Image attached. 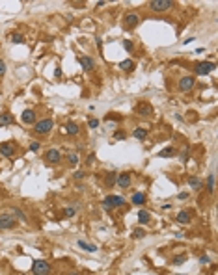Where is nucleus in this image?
I'll return each instance as SVG.
<instances>
[{"instance_id":"f257e3e1","label":"nucleus","mask_w":218,"mask_h":275,"mask_svg":"<svg viewBox=\"0 0 218 275\" xmlns=\"http://www.w3.org/2000/svg\"><path fill=\"white\" fill-rule=\"evenodd\" d=\"M172 7H174L172 0H151L149 2V9L155 11V13H164V11H168Z\"/></svg>"},{"instance_id":"f03ea898","label":"nucleus","mask_w":218,"mask_h":275,"mask_svg":"<svg viewBox=\"0 0 218 275\" xmlns=\"http://www.w3.org/2000/svg\"><path fill=\"white\" fill-rule=\"evenodd\" d=\"M35 126H34V132L35 134H49L50 130H52V126H54V121L50 119V117H47V119H41V121H35L34 123Z\"/></svg>"},{"instance_id":"7ed1b4c3","label":"nucleus","mask_w":218,"mask_h":275,"mask_svg":"<svg viewBox=\"0 0 218 275\" xmlns=\"http://www.w3.org/2000/svg\"><path fill=\"white\" fill-rule=\"evenodd\" d=\"M125 205V199L121 195H106L104 201H103V206L104 208H119Z\"/></svg>"},{"instance_id":"20e7f679","label":"nucleus","mask_w":218,"mask_h":275,"mask_svg":"<svg viewBox=\"0 0 218 275\" xmlns=\"http://www.w3.org/2000/svg\"><path fill=\"white\" fill-rule=\"evenodd\" d=\"M215 69H216V65H215L213 61H200V63H196L194 73H196V74H200V76H205V74L213 73Z\"/></svg>"},{"instance_id":"39448f33","label":"nucleus","mask_w":218,"mask_h":275,"mask_svg":"<svg viewBox=\"0 0 218 275\" xmlns=\"http://www.w3.org/2000/svg\"><path fill=\"white\" fill-rule=\"evenodd\" d=\"M32 273L34 275H49L50 273V266L47 260H34L32 264Z\"/></svg>"},{"instance_id":"423d86ee","label":"nucleus","mask_w":218,"mask_h":275,"mask_svg":"<svg viewBox=\"0 0 218 275\" xmlns=\"http://www.w3.org/2000/svg\"><path fill=\"white\" fill-rule=\"evenodd\" d=\"M15 225H17V220H15V216H11V214H0V231L13 229Z\"/></svg>"},{"instance_id":"0eeeda50","label":"nucleus","mask_w":218,"mask_h":275,"mask_svg":"<svg viewBox=\"0 0 218 275\" xmlns=\"http://www.w3.org/2000/svg\"><path fill=\"white\" fill-rule=\"evenodd\" d=\"M194 84H196V78H194V76H183V78L179 80L177 87H179V91L187 93V91H190V89L194 87Z\"/></svg>"},{"instance_id":"6e6552de","label":"nucleus","mask_w":218,"mask_h":275,"mask_svg":"<svg viewBox=\"0 0 218 275\" xmlns=\"http://www.w3.org/2000/svg\"><path fill=\"white\" fill-rule=\"evenodd\" d=\"M45 162L47 164H60L62 162V153L58 149H49L45 153Z\"/></svg>"},{"instance_id":"1a4fd4ad","label":"nucleus","mask_w":218,"mask_h":275,"mask_svg":"<svg viewBox=\"0 0 218 275\" xmlns=\"http://www.w3.org/2000/svg\"><path fill=\"white\" fill-rule=\"evenodd\" d=\"M131 180H132L131 173H129V171H123V173H119V175H118L116 184H118L119 188H129V186H131Z\"/></svg>"},{"instance_id":"9d476101","label":"nucleus","mask_w":218,"mask_h":275,"mask_svg":"<svg viewBox=\"0 0 218 275\" xmlns=\"http://www.w3.org/2000/svg\"><path fill=\"white\" fill-rule=\"evenodd\" d=\"M0 154L6 156V158H11V156L15 154V147L11 145V141H6V143L0 145Z\"/></svg>"},{"instance_id":"9b49d317","label":"nucleus","mask_w":218,"mask_h":275,"mask_svg":"<svg viewBox=\"0 0 218 275\" xmlns=\"http://www.w3.org/2000/svg\"><path fill=\"white\" fill-rule=\"evenodd\" d=\"M78 63H80L82 69H86V71H91V69L95 67V60L90 58V56H80V58H78Z\"/></svg>"},{"instance_id":"f8f14e48","label":"nucleus","mask_w":218,"mask_h":275,"mask_svg":"<svg viewBox=\"0 0 218 275\" xmlns=\"http://www.w3.org/2000/svg\"><path fill=\"white\" fill-rule=\"evenodd\" d=\"M21 121L26 123V125H34L35 123V112L34 110H24L22 115H21Z\"/></svg>"},{"instance_id":"ddd939ff","label":"nucleus","mask_w":218,"mask_h":275,"mask_svg":"<svg viewBox=\"0 0 218 275\" xmlns=\"http://www.w3.org/2000/svg\"><path fill=\"white\" fill-rule=\"evenodd\" d=\"M13 115L9 113V112H2L0 113V128H4V126H11L13 125Z\"/></svg>"},{"instance_id":"4468645a","label":"nucleus","mask_w":218,"mask_h":275,"mask_svg":"<svg viewBox=\"0 0 218 275\" xmlns=\"http://www.w3.org/2000/svg\"><path fill=\"white\" fill-rule=\"evenodd\" d=\"M138 22H140V19H138L136 13H129V15L125 17V26H127V28H136Z\"/></svg>"},{"instance_id":"2eb2a0df","label":"nucleus","mask_w":218,"mask_h":275,"mask_svg":"<svg viewBox=\"0 0 218 275\" xmlns=\"http://www.w3.org/2000/svg\"><path fill=\"white\" fill-rule=\"evenodd\" d=\"M175 220H177L181 225H188V223H190V220H192V216H190V212H188V210H181V212L175 216Z\"/></svg>"},{"instance_id":"dca6fc26","label":"nucleus","mask_w":218,"mask_h":275,"mask_svg":"<svg viewBox=\"0 0 218 275\" xmlns=\"http://www.w3.org/2000/svg\"><path fill=\"white\" fill-rule=\"evenodd\" d=\"M136 112H138L140 115H144V117H149V115L153 113V108H151L149 104L142 102V104H138V106H136Z\"/></svg>"},{"instance_id":"f3484780","label":"nucleus","mask_w":218,"mask_h":275,"mask_svg":"<svg viewBox=\"0 0 218 275\" xmlns=\"http://www.w3.org/2000/svg\"><path fill=\"white\" fill-rule=\"evenodd\" d=\"M116 180H118V173H116V171H108L106 177H104V184H106V188L116 186Z\"/></svg>"},{"instance_id":"a211bd4d","label":"nucleus","mask_w":218,"mask_h":275,"mask_svg":"<svg viewBox=\"0 0 218 275\" xmlns=\"http://www.w3.org/2000/svg\"><path fill=\"white\" fill-rule=\"evenodd\" d=\"M188 184H190L194 190H202L203 180H202V179H198V177H190V179H188Z\"/></svg>"},{"instance_id":"6ab92c4d","label":"nucleus","mask_w":218,"mask_h":275,"mask_svg":"<svg viewBox=\"0 0 218 275\" xmlns=\"http://www.w3.org/2000/svg\"><path fill=\"white\" fill-rule=\"evenodd\" d=\"M119 69H121V71H132V69H134V61H132V60H123V61L119 63Z\"/></svg>"},{"instance_id":"aec40b11","label":"nucleus","mask_w":218,"mask_h":275,"mask_svg":"<svg viewBox=\"0 0 218 275\" xmlns=\"http://www.w3.org/2000/svg\"><path fill=\"white\" fill-rule=\"evenodd\" d=\"M174 154H175V149H174V147H166V149H162V151L159 153L160 158H172Z\"/></svg>"},{"instance_id":"412c9836","label":"nucleus","mask_w":218,"mask_h":275,"mask_svg":"<svg viewBox=\"0 0 218 275\" xmlns=\"http://www.w3.org/2000/svg\"><path fill=\"white\" fill-rule=\"evenodd\" d=\"M132 203H134V205H144V203H146V193L136 192V193L132 195Z\"/></svg>"},{"instance_id":"4be33fe9","label":"nucleus","mask_w":218,"mask_h":275,"mask_svg":"<svg viewBox=\"0 0 218 275\" xmlns=\"http://www.w3.org/2000/svg\"><path fill=\"white\" fill-rule=\"evenodd\" d=\"M149 220H151V216H149V212L147 210H140L138 212V221L144 225V223H149Z\"/></svg>"},{"instance_id":"5701e85b","label":"nucleus","mask_w":218,"mask_h":275,"mask_svg":"<svg viewBox=\"0 0 218 275\" xmlns=\"http://www.w3.org/2000/svg\"><path fill=\"white\" fill-rule=\"evenodd\" d=\"M78 247H80V249H86V251H90V253H95V251H97L95 246H91V244H88V242H84V240H78Z\"/></svg>"},{"instance_id":"b1692460","label":"nucleus","mask_w":218,"mask_h":275,"mask_svg":"<svg viewBox=\"0 0 218 275\" xmlns=\"http://www.w3.org/2000/svg\"><path fill=\"white\" fill-rule=\"evenodd\" d=\"M9 214H11V216H17V220H21V221H26V216H24V212H22L21 208H17V206H13Z\"/></svg>"},{"instance_id":"393cba45","label":"nucleus","mask_w":218,"mask_h":275,"mask_svg":"<svg viewBox=\"0 0 218 275\" xmlns=\"http://www.w3.org/2000/svg\"><path fill=\"white\" fill-rule=\"evenodd\" d=\"M9 41H11V43H24L26 39H24L22 33H13V35H9Z\"/></svg>"},{"instance_id":"a878e982","label":"nucleus","mask_w":218,"mask_h":275,"mask_svg":"<svg viewBox=\"0 0 218 275\" xmlns=\"http://www.w3.org/2000/svg\"><path fill=\"white\" fill-rule=\"evenodd\" d=\"M67 132H69V134H73V136H77V134H78V125L69 121V123H67Z\"/></svg>"},{"instance_id":"bb28decb","label":"nucleus","mask_w":218,"mask_h":275,"mask_svg":"<svg viewBox=\"0 0 218 275\" xmlns=\"http://www.w3.org/2000/svg\"><path fill=\"white\" fill-rule=\"evenodd\" d=\"M146 136H147V130H146V128H136V130H134V138L146 140Z\"/></svg>"},{"instance_id":"cd10ccee","label":"nucleus","mask_w":218,"mask_h":275,"mask_svg":"<svg viewBox=\"0 0 218 275\" xmlns=\"http://www.w3.org/2000/svg\"><path fill=\"white\" fill-rule=\"evenodd\" d=\"M207 190H209V192L215 190V173H211V175L207 177Z\"/></svg>"},{"instance_id":"c85d7f7f","label":"nucleus","mask_w":218,"mask_h":275,"mask_svg":"<svg viewBox=\"0 0 218 275\" xmlns=\"http://www.w3.org/2000/svg\"><path fill=\"white\" fill-rule=\"evenodd\" d=\"M77 214V208H73V206H67V208H63V216L65 218H73Z\"/></svg>"},{"instance_id":"c756f323","label":"nucleus","mask_w":218,"mask_h":275,"mask_svg":"<svg viewBox=\"0 0 218 275\" xmlns=\"http://www.w3.org/2000/svg\"><path fill=\"white\" fill-rule=\"evenodd\" d=\"M144 236H146V231H144V229H136V231L132 233V238H134V240H140V238H144Z\"/></svg>"},{"instance_id":"7c9ffc66","label":"nucleus","mask_w":218,"mask_h":275,"mask_svg":"<svg viewBox=\"0 0 218 275\" xmlns=\"http://www.w3.org/2000/svg\"><path fill=\"white\" fill-rule=\"evenodd\" d=\"M67 160H69L71 166H77V164H78V154H75V153H73V154H67Z\"/></svg>"},{"instance_id":"2f4dec72","label":"nucleus","mask_w":218,"mask_h":275,"mask_svg":"<svg viewBox=\"0 0 218 275\" xmlns=\"http://www.w3.org/2000/svg\"><path fill=\"white\" fill-rule=\"evenodd\" d=\"M185 260H187V255H177V257H174L172 262H174V264H183Z\"/></svg>"},{"instance_id":"473e14b6","label":"nucleus","mask_w":218,"mask_h":275,"mask_svg":"<svg viewBox=\"0 0 218 275\" xmlns=\"http://www.w3.org/2000/svg\"><path fill=\"white\" fill-rule=\"evenodd\" d=\"M125 132L123 130H118V132H114V140H125Z\"/></svg>"},{"instance_id":"72a5a7b5","label":"nucleus","mask_w":218,"mask_h":275,"mask_svg":"<svg viewBox=\"0 0 218 275\" xmlns=\"http://www.w3.org/2000/svg\"><path fill=\"white\" fill-rule=\"evenodd\" d=\"M73 177H75V180H82V179L86 177V171H75Z\"/></svg>"},{"instance_id":"f704fd0d","label":"nucleus","mask_w":218,"mask_h":275,"mask_svg":"<svg viewBox=\"0 0 218 275\" xmlns=\"http://www.w3.org/2000/svg\"><path fill=\"white\" fill-rule=\"evenodd\" d=\"M209 262H211V259H209L207 255H202V257H200V264H209Z\"/></svg>"},{"instance_id":"c9c22d12","label":"nucleus","mask_w":218,"mask_h":275,"mask_svg":"<svg viewBox=\"0 0 218 275\" xmlns=\"http://www.w3.org/2000/svg\"><path fill=\"white\" fill-rule=\"evenodd\" d=\"M123 47H125V50L132 52V43H131V41H123Z\"/></svg>"},{"instance_id":"e433bc0d","label":"nucleus","mask_w":218,"mask_h":275,"mask_svg":"<svg viewBox=\"0 0 218 275\" xmlns=\"http://www.w3.org/2000/svg\"><path fill=\"white\" fill-rule=\"evenodd\" d=\"M88 125H90V128H97V126H99V121H97V119H90Z\"/></svg>"},{"instance_id":"4c0bfd02","label":"nucleus","mask_w":218,"mask_h":275,"mask_svg":"<svg viewBox=\"0 0 218 275\" xmlns=\"http://www.w3.org/2000/svg\"><path fill=\"white\" fill-rule=\"evenodd\" d=\"M181 160H183V162H187V160H188V149H185V151L181 153Z\"/></svg>"},{"instance_id":"58836bf2","label":"nucleus","mask_w":218,"mask_h":275,"mask_svg":"<svg viewBox=\"0 0 218 275\" xmlns=\"http://www.w3.org/2000/svg\"><path fill=\"white\" fill-rule=\"evenodd\" d=\"M4 74H6V63L0 60V76H4Z\"/></svg>"},{"instance_id":"ea45409f","label":"nucleus","mask_w":218,"mask_h":275,"mask_svg":"<svg viewBox=\"0 0 218 275\" xmlns=\"http://www.w3.org/2000/svg\"><path fill=\"white\" fill-rule=\"evenodd\" d=\"M30 151H39V143H37V141L30 143Z\"/></svg>"},{"instance_id":"a19ab883","label":"nucleus","mask_w":218,"mask_h":275,"mask_svg":"<svg viewBox=\"0 0 218 275\" xmlns=\"http://www.w3.org/2000/svg\"><path fill=\"white\" fill-rule=\"evenodd\" d=\"M177 197H179V199H187V197H188V193H187V192H181Z\"/></svg>"},{"instance_id":"79ce46f5","label":"nucleus","mask_w":218,"mask_h":275,"mask_svg":"<svg viewBox=\"0 0 218 275\" xmlns=\"http://www.w3.org/2000/svg\"><path fill=\"white\" fill-rule=\"evenodd\" d=\"M54 76L60 78V76H62V69H56V71H54Z\"/></svg>"},{"instance_id":"37998d69","label":"nucleus","mask_w":218,"mask_h":275,"mask_svg":"<svg viewBox=\"0 0 218 275\" xmlns=\"http://www.w3.org/2000/svg\"><path fill=\"white\" fill-rule=\"evenodd\" d=\"M93 160H95V154H90V156H88V164H91Z\"/></svg>"},{"instance_id":"c03bdc74","label":"nucleus","mask_w":218,"mask_h":275,"mask_svg":"<svg viewBox=\"0 0 218 275\" xmlns=\"http://www.w3.org/2000/svg\"><path fill=\"white\" fill-rule=\"evenodd\" d=\"M69 275H78V273H75V272H73V273H69Z\"/></svg>"},{"instance_id":"a18cd8bd","label":"nucleus","mask_w":218,"mask_h":275,"mask_svg":"<svg viewBox=\"0 0 218 275\" xmlns=\"http://www.w3.org/2000/svg\"><path fill=\"white\" fill-rule=\"evenodd\" d=\"M179 275H185V273H179Z\"/></svg>"}]
</instances>
